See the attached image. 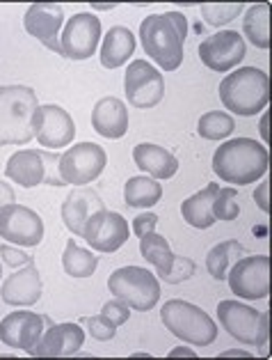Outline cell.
<instances>
[{"label":"cell","instance_id":"6da1fadb","mask_svg":"<svg viewBox=\"0 0 272 360\" xmlns=\"http://www.w3.org/2000/svg\"><path fill=\"white\" fill-rule=\"evenodd\" d=\"M268 161L266 145L252 138H233L215 149L213 172L222 181L247 186L268 172Z\"/></svg>","mask_w":272,"mask_h":360},{"label":"cell","instance_id":"7a4b0ae2","mask_svg":"<svg viewBox=\"0 0 272 360\" xmlns=\"http://www.w3.org/2000/svg\"><path fill=\"white\" fill-rule=\"evenodd\" d=\"M39 110L37 92L28 85L0 87V147L28 145L34 138V115Z\"/></svg>","mask_w":272,"mask_h":360},{"label":"cell","instance_id":"3957f363","mask_svg":"<svg viewBox=\"0 0 272 360\" xmlns=\"http://www.w3.org/2000/svg\"><path fill=\"white\" fill-rule=\"evenodd\" d=\"M220 99L236 115L252 117L268 106L270 78L259 67H238L220 83Z\"/></svg>","mask_w":272,"mask_h":360},{"label":"cell","instance_id":"277c9868","mask_svg":"<svg viewBox=\"0 0 272 360\" xmlns=\"http://www.w3.org/2000/svg\"><path fill=\"white\" fill-rule=\"evenodd\" d=\"M144 53L165 72H177L183 65V39L168 14H149L140 23Z\"/></svg>","mask_w":272,"mask_h":360},{"label":"cell","instance_id":"5b68a950","mask_svg":"<svg viewBox=\"0 0 272 360\" xmlns=\"http://www.w3.org/2000/svg\"><path fill=\"white\" fill-rule=\"evenodd\" d=\"M163 326L174 338L188 342L192 347H208L217 338V326L201 307L192 305L181 298H172L161 310Z\"/></svg>","mask_w":272,"mask_h":360},{"label":"cell","instance_id":"8992f818","mask_svg":"<svg viewBox=\"0 0 272 360\" xmlns=\"http://www.w3.org/2000/svg\"><path fill=\"white\" fill-rule=\"evenodd\" d=\"M110 294L124 301L130 310L149 312L161 301V283L158 278L142 266H124L112 271L108 278Z\"/></svg>","mask_w":272,"mask_h":360},{"label":"cell","instance_id":"52a82bcc","mask_svg":"<svg viewBox=\"0 0 272 360\" xmlns=\"http://www.w3.org/2000/svg\"><path fill=\"white\" fill-rule=\"evenodd\" d=\"M60 154L43 152V149H19L10 156L5 165V177L16 181L23 188H34L39 184L48 186H67L57 170Z\"/></svg>","mask_w":272,"mask_h":360},{"label":"cell","instance_id":"ba28073f","mask_svg":"<svg viewBox=\"0 0 272 360\" xmlns=\"http://www.w3.org/2000/svg\"><path fill=\"white\" fill-rule=\"evenodd\" d=\"M217 319H220V326L233 340H238L247 347H266L270 335L268 312L254 310V307L238 301H220Z\"/></svg>","mask_w":272,"mask_h":360},{"label":"cell","instance_id":"9c48e42d","mask_svg":"<svg viewBox=\"0 0 272 360\" xmlns=\"http://www.w3.org/2000/svg\"><path fill=\"white\" fill-rule=\"evenodd\" d=\"M105 163H108V156H105V149L101 145L78 143L60 156L57 170L64 184L87 186L105 170Z\"/></svg>","mask_w":272,"mask_h":360},{"label":"cell","instance_id":"30bf717a","mask_svg":"<svg viewBox=\"0 0 272 360\" xmlns=\"http://www.w3.org/2000/svg\"><path fill=\"white\" fill-rule=\"evenodd\" d=\"M231 292L238 298H247V301H259V298H268L270 294V257L268 255H252V257L236 259L229 274Z\"/></svg>","mask_w":272,"mask_h":360},{"label":"cell","instance_id":"8fae6325","mask_svg":"<svg viewBox=\"0 0 272 360\" xmlns=\"http://www.w3.org/2000/svg\"><path fill=\"white\" fill-rule=\"evenodd\" d=\"M124 92L133 108H154L165 96V78L147 60H133L124 76Z\"/></svg>","mask_w":272,"mask_h":360},{"label":"cell","instance_id":"7c38bea8","mask_svg":"<svg viewBox=\"0 0 272 360\" xmlns=\"http://www.w3.org/2000/svg\"><path fill=\"white\" fill-rule=\"evenodd\" d=\"M0 236L10 243L32 248L43 239V221L34 209L12 202L0 207Z\"/></svg>","mask_w":272,"mask_h":360},{"label":"cell","instance_id":"4fadbf2b","mask_svg":"<svg viewBox=\"0 0 272 360\" xmlns=\"http://www.w3.org/2000/svg\"><path fill=\"white\" fill-rule=\"evenodd\" d=\"M245 56H247V46H245L243 34L236 30H220L199 44V58L210 72H231L238 67Z\"/></svg>","mask_w":272,"mask_h":360},{"label":"cell","instance_id":"5bb4252c","mask_svg":"<svg viewBox=\"0 0 272 360\" xmlns=\"http://www.w3.org/2000/svg\"><path fill=\"white\" fill-rule=\"evenodd\" d=\"M101 39V21L99 16L90 12H81L72 16L64 25V32L60 34L62 56L69 60H87L96 53Z\"/></svg>","mask_w":272,"mask_h":360},{"label":"cell","instance_id":"9a60e30c","mask_svg":"<svg viewBox=\"0 0 272 360\" xmlns=\"http://www.w3.org/2000/svg\"><path fill=\"white\" fill-rule=\"evenodd\" d=\"M128 221L117 212L101 209L87 221L83 230V239L96 252H117L128 241Z\"/></svg>","mask_w":272,"mask_h":360},{"label":"cell","instance_id":"2e32d148","mask_svg":"<svg viewBox=\"0 0 272 360\" xmlns=\"http://www.w3.org/2000/svg\"><path fill=\"white\" fill-rule=\"evenodd\" d=\"M76 124L69 112L57 106V103H46L39 106L34 115V138L37 143L48 149H60L74 143Z\"/></svg>","mask_w":272,"mask_h":360},{"label":"cell","instance_id":"e0dca14e","mask_svg":"<svg viewBox=\"0 0 272 360\" xmlns=\"http://www.w3.org/2000/svg\"><path fill=\"white\" fill-rule=\"evenodd\" d=\"M85 345V330L78 323H55L48 319L46 330L28 354L32 358H69Z\"/></svg>","mask_w":272,"mask_h":360},{"label":"cell","instance_id":"ac0fdd59","mask_svg":"<svg viewBox=\"0 0 272 360\" xmlns=\"http://www.w3.org/2000/svg\"><path fill=\"white\" fill-rule=\"evenodd\" d=\"M64 23V12L62 7L55 3H34L25 10L23 25L28 34L41 41L43 46L53 53L62 56V46H60V30Z\"/></svg>","mask_w":272,"mask_h":360},{"label":"cell","instance_id":"d6986e66","mask_svg":"<svg viewBox=\"0 0 272 360\" xmlns=\"http://www.w3.org/2000/svg\"><path fill=\"white\" fill-rule=\"evenodd\" d=\"M50 317L46 314H37L30 310L12 312L0 321V342L12 349L30 351L39 342V338L46 330V323Z\"/></svg>","mask_w":272,"mask_h":360},{"label":"cell","instance_id":"ffe728a7","mask_svg":"<svg viewBox=\"0 0 272 360\" xmlns=\"http://www.w3.org/2000/svg\"><path fill=\"white\" fill-rule=\"evenodd\" d=\"M41 292H43V283L39 269L34 262H30V264H25L23 269H19L16 274H12L5 280L3 287H0V298L7 305L30 307L41 298Z\"/></svg>","mask_w":272,"mask_h":360},{"label":"cell","instance_id":"44dd1931","mask_svg":"<svg viewBox=\"0 0 272 360\" xmlns=\"http://www.w3.org/2000/svg\"><path fill=\"white\" fill-rule=\"evenodd\" d=\"M105 209L103 200L99 198V193L94 188L87 186H78L67 195V200L62 202V221L67 225V230L74 236H83V230L87 221L96 214Z\"/></svg>","mask_w":272,"mask_h":360},{"label":"cell","instance_id":"7402d4cb","mask_svg":"<svg viewBox=\"0 0 272 360\" xmlns=\"http://www.w3.org/2000/svg\"><path fill=\"white\" fill-rule=\"evenodd\" d=\"M92 127L99 136L119 140L128 131V108L117 96H103L92 110Z\"/></svg>","mask_w":272,"mask_h":360},{"label":"cell","instance_id":"603a6c76","mask_svg":"<svg viewBox=\"0 0 272 360\" xmlns=\"http://www.w3.org/2000/svg\"><path fill=\"white\" fill-rule=\"evenodd\" d=\"M133 161L140 170L158 181L172 179L179 170V161L172 152L154 143H140L133 149Z\"/></svg>","mask_w":272,"mask_h":360},{"label":"cell","instance_id":"cb8c5ba5","mask_svg":"<svg viewBox=\"0 0 272 360\" xmlns=\"http://www.w3.org/2000/svg\"><path fill=\"white\" fill-rule=\"evenodd\" d=\"M135 53V34L126 25H112L103 37L101 46V65L105 69H117L128 63V58Z\"/></svg>","mask_w":272,"mask_h":360},{"label":"cell","instance_id":"d4e9b609","mask_svg":"<svg viewBox=\"0 0 272 360\" xmlns=\"http://www.w3.org/2000/svg\"><path fill=\"white\" fill-rule=\"evenodd\" d=\"M220 186L217 184H208L206 188H201L195 195H190L188 200H183L181 205V216L188 225L197 227V230H208L215 223L213 216V200L217 195Z\"/></svg>","mask_w":272,"mask_h":360},{"label":"cell","instance_id":"484cf974","mask_svg":"<svg viewBox=\"0 0 272 360\" xmlns=\"http://www.w3.org/2000/svg\"><path fill=\"white\" fill-rule=\"evenodd\" d=\"M140 255L147 259V264H151L156 269V274L161 280H168L170 271L174 266V259L177 255L172 252L170 243L165 236L156 234V232H147L140 236Z\"/></svg>","mask_w":272,"mask_h":360},{"label":"cell","instance_id":"4316f807","mask_svg":"<svg viewBox=\"0 0 272 360\" xmlns=\"http://www.w3.org/2000/svg\"><path fill=\"white\" fill-rule=\"evenodd\" d=\"M163 198V186L161 181L149 177V174H142V177H130L124 186V200L128 207L135 209H149L158 205Z\"/></svg>","mask_w":272,"mask_h":360},{"label":"cell","instance_id":"83f0119b","mask_svg":"<svg viewBox=\"0 0 272 360\" xmlns=\"http://www.w3.org/2000/svg\"><path fill=\"white\" fill-rule=\"evenodd\" d=\"M243 34L257 49L270 46V5L259 3L252 5L243 16Z\"/></svg>","mask_w":272,"mask_h":360},{"label":"cell","instance_id":"f1b7e54d","mask_svg":"<svg viewBox=\"0 0 272 360\" xmlns=\"http://www.w3.org/2000/svg\"><path fill=\"white\" fill-rule=\"evenodd\" d=\"M245 252V245L238 241H222L210 248L206 255V269L215 280H226V274L236 259Z\"/></svg>","mask_w":272,"mask_h":360},{"label":"cell","instance_id":"f546056e","mask_svg":"<svg viewBox=\"0 0 272 360\" xmlns=\"http://www.w3.org/2000/svg\"><path fill=\"white\" fill-rule=\"evenodd\" d=\"M62 266L67 271V276L72 278H90L94 276L96 266H99V257L92 255V250L81 248L74 239H69L62 255Z\"/></svg>","mask_w":272,"mask_h":360},{"label":"cell","instance_id":"4dcf8cb0","mask_svg":"<svg viewBox=\"0 0 272 360\" xmlns=\"http://www.w3.org/2000/svg\"><path fill=\"white\" fill-rule=\"evenodd\" d=\"M236 122L231 115H226L222 110H210L206 115L199 117L197 124V134L206 140H224L233 134Z\"/></svg>","mask_w":272,"mask_h":360},{"label":"cell","instance_id":"1f68e13d","mask_svg":"<svg viewBox=\"0 0 272 360\" xmlns=\"http://www.w3.org/2000/svg\"><path fill=\"white\" fill-rule=\"evenodd\" d=\"M238 214H240V205H238V193H236V188L226 186L217 191V195L213 200L215 221H236Z\"/></svg>","mask_w":272,"mask_h":360},{"label":"cell","instance_id":"d6a6232c","mask_svg":"<svg viewBox=\"0 0 272 360\" xmlns=\"http://www.w3.org/2000/svg\"><path fill=\"white\" fill-rule=\"evenodd\" d=\"M243 12V3H215V5H201V16L208 25L213 28H220V25L231 23L236 16Z\"/></svg>","mask_w":272,"mask_h":360},{"label":"cell","instance_id":"836d02e7","mask_svg":"<svg viewBox=\"0 0 272 360\" xmlns=\"http://www.w3.org/2000/svg\"><path fill=\"white\" fill-rule=\"evenodd\" d=\"M81 323H85L87 333H90V335L94 340H99V342H108V340H112L117 335V326L108 317H103V314H96V317H85V319H81Z\"/></svg>","mask_w":272,"mask_h":360},{"label":"cell","instance_id":"e575fe53","mask_svg":"<svg viewBox=\"0 0 272 360\" xmlns=\"http://www.w3.org/2000/svg\"><path fill=\"white\" fill-rule=\"evenodd\" d=\"M192 276H195V262H192L190 257H181V255H177V259H174V266L170 271V276L165 283L168 285H179L183 283V280H190Z\"/></svg>","mask_w":272,"mask_h":360},{"label":"cell","instance_id":"d590c367","mask_svg":"<svg viewBox=\"0 0 272 360\" xmlns=\"http://www.w3.org/2000/svg\"><path fill=\"white\" fill-rule=\"evenodd\" d=\"M103 317H108L115 326H124V323L128 321L130 317V307L124 303V301H119V298H115V301H108L103 305V310H101Z\"/></svg>","mask_w":272,"mask_h":360},{"label":"cell","instance_id":"8d00e7d4","mask_svg":"<svg viewBox=\"0 0 272 360\" xmlns=\"http://www.w3.org/2000/svg\"><path fill=\"white\" fill-rule=\"evenodd\" d=\"M0 262L12 269H21L25 264H30L32 257L28 252H23L21 248H12V245H0Z\"/></svg>","mask_w":272,"mask_h":360},{"label":"cell","instance_id":"74e56055","mask_svg":"<svg viewBox=\"0 0 272 360\" xmlns=\"http://www.w3.org/2000/svg\"><path fill=\"white\" fill-rule=\"evenodd\" d=\"M156 225H158V216L151 214V212H147V214H140V216L133 218V225H130V230H133V234L140 239L142 234L154 232Z\"/></svg>","mask_w":272,"mask_h":360},{"label":"cell","instance_id":"f35d334b","mask_svg":"<svg viewBox=\"0 0 272 360\" xmlns=\"http://www.w3.org/2000/svg\"><path fill=\"white\" fill-rule=\"evenodd\" d=\"M268 188H270V184L268 181H261L259 186H257V191H254V200H257V205H259V209L261 212H270V205H268Z\"/></svg>","mask_w":272,"mask_h":360},{"label":"cell","instance_id":"ab89813d","mask_svg":"<svg viewBox=\"0 0 272 360\" xmlns=\"http://www.w3.org/2000/svg\"><path fill=\"white\" fill-rule=\"evenodd\" d=\"M172 19V23L177 25V30H179V34L183 39H186V34H188V19L183 16L181 12H165Z\"/></svg>","mask_w":272,"mask_h":360},{"label":"cell","instance_id":"60d3db41","mask_svg":"<svg viewBox=\"0 0 272 360\" xmlns=\"http://www.w3.org/2000/svg\"><path fill=\"white\" fill-rule=\"evenodd\" d=\"M14 200H16V195H14V188H12L7 181H0V207L12 205Z\"/></svg>","mask_w":272,"mask_h":360},{"label":"cell","instance_id":"b9f144b4","mask_svg":"<svg viewBox=\"0 0 272 360\" xmlns=\"http://www.w3.org/2000/svg\"><path fill=\"white\" fill-rule=\"evenodd\" d=\"M259 129H261V136H263V140H270V134H268V112H263V117H261V124H259Z\"/></svg>","mask_w":272,"mask_h":360},{"label":"cell","instance_id":"7bdbcfd3","mask_svg":"<svg viewBox=\"0 0 272 360\" xmlns=\"http://www.w3.org/2000/svg\"><path fill=\"white\" fill-rule=\"evenodd\" d=\"M170 356L172 358H177V356H190V358H195V351H192V349H174Z\"/></svg>","mask_w":272,"mask_h":360},{"label":"cell","instance_id":"ee69618b","mask_svg":"<svg viewBox=\"0 0 272 360\" xmlns=\"http://www.w3.org/2000/svg\"><path fill=\"white\" fill-rule=\"evenodd\" d=\"M222 356H243V358H250L252 354H247V351H238V349H233V351H224Z\"/></svg>","mask_w":272,"mask_h":360}]
</instances>
